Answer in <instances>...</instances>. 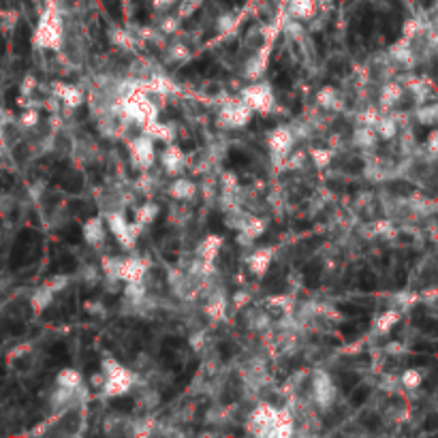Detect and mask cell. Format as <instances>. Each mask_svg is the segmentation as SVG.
Here are the masks:
<instances>
[{
    "label": "cell",
    "mask_w": 438,
    "mask_h": 438,
    "mask_svg": "<svg viewBox=\"0 0 438 438\" xmlns=\"http://www.w3.org/2000/svg\"><path fill=\"white\" fill-rule=\"evenodd\" d=\"M142 90H144V93H148V95L169 97V95H175V93H178V85H175L169 77L154 75V77H150V79L142 85Z\"/></svg>",
    "instance_id": "cell-16"
},
{
    "label": "cell",
    "mask_w": 438,
    "mask_h": 438,
    "mask_svg": "<svg viewBox=\"0 0 438 438\" xmlns=\"http://www.w3.org/2000/svg\"><path fill=\"white\" fill-rule=\"evenodd\" d=\"M248 301H250V293H246V291H238L233 295V306H235V308H244Z\"/></svg>",
    "instance_id": "cell-57"
},
{
    "label": "cell",
    "mask_w": 438,
    "mask_h": 438,
    "mask_svg": "<svg viewBox=\"0 0 438 438\" xmlns=\"http://www.w3.org/2000/svg\"><path fill=\"white\" fill-rule=\"evenodd\" d=\"M34 85H36V79L34 77H26L24 83H22V95H26V93L30 95L34 90Z\"/></svg>",
    "instance_id": "cell-59"
},
{
    "label": "cell",
    "mask_w": 438,
    "mask_h": 438,
    "mask_svg": "<svg viewBox=\"0 0 438 438\" xmlns=\"http://www.w3.org/2000/svg\"><path fill=\"white\" fill-rule=\"evenodd\" d=\"M130 150V158H133V163L142 169H150L156 160V150H154V142L146 135L142 137H135L133 142H130L128 146Z\"/></svg>",
    "instance_id": "cell-9"
},
{
    "label": "cell",
    "mask_w": 438,
    "mask_h": 438,
    "mask_svg": "<svg viewBox=\"0 0 438 438\" xmlns=\"http://www.w3.org/2000/svg\"><path fill=\"white\" fill-rule=\"evenodd\" d=\"M223 244H225L223 235H218V233L205 235V238L201 240L199 248H197L199 259H201V261H212V263H214L216 256H218V252H221V248H223Z\"/></svg>",
    "instance_id": "cell-19"
},
{
    "label": "cell",
    "mask_w": 438,
    "mask_h": 438,
    "mask_svg": "<svg viewBox=\"0 0 438 438\" xmlns=\"http://www.w3.org/2000/svg\"><path fill=\"white\" fill-rule=\"evenodd\" d=\"M270 50H272V43H268V41H266V48H263V50H261V52H259L252 60H248L246 71H244L246 79L254 81V79H261V77H263V73H266V69H268Z\"/></svg>",
    "instance_id": "cell-15"
},
{
    "label": "cell",
    "mask_w": 438,
    "mask_h": 438,
    "mask_svg": "<svg viewBox=\"0 0 438 438\" xmlns=\"http://www.w3.org/2000/svg\"><path fill=\"white\" fill-rule=\"evenodd\" d=\"M103 221H105L107 229L114 233V238L120 242L122 248H126V250L135 248V244H137V240L142 235V229H144L137 221L128 223L122 212H107Z\"/></svg>",
    "instance_id": "cell-4"
},
{
    "label": "cell",
    "mask_w": 438,
    "mask_h": 438,
    "mask_svg": "<svg viewBox=\"0 0 438 438\" xmlns=\"http://www.w3.org/2000/svg\"><path fill=\"white\" fill-rule=\"evenodd\" d=\"M400 317H402V313H400L398 308H389V310L381 313V315L374 319V331H376L378 336H387L393 327H396V325L400 323Z\"/></svg>",
    "instance_id": "cell-23"
},
{
    "label": "cell",
    "mask_w": 438,
    "mask_h": 438,
    "mask_svg": "<svg viewBox=\"0 0 438 438\" xmlns=\"http://www.w3.org/2000/svg\"><path fill=\"white\" fill-rule=\"evenodd\" d=\"M400 383H402L406 389H417V387L423 383V372H421V370H417V368L404 370V374L400 376Z\"/></svg>",
    "instance_id": "cell-34"
},
{
    "label": "cell",
    "mask_w": 438,
    "mask_h": 438,
    "mask_svg": "<svg viewBox=\"0 0 438 438\" xmlns=\"http://www.w3.org/2000/svg\"><path fill=\"white\" fill-rule=\"evenodd\" d=\"M313 393H315V402L321 406V409H329L334 402H336V387L331 383V376L323 370H317L315 372V378H313Z\"/></svg>",
    "instance_id": "cell-8"
},
{
    "label": "cell",
    "mask_w": 438,
    "mask_h": 438,
    "mask_svg": "<svg viewBox=\"0 0 438 438\" xmlns=\"http://www.w3.org/2000/svg\"><path fill=\"white\" fill-rule=\"evenodd\" d=\"M0 22H3L5 30H13L15 24H18V11H5L3 18H0Z\"/></svg>",
    "instance_id": "cell-52"
},
{
    "label": "cell",
    "mask_w": 438,
    "mask_h": 438,
    "mask_svg": "<svg viewBox=\"0 0 438 438\" xmlns=\"http://www.w3.org/2000/svg\"><path fill=\"white\" fill-rule=\"evenodd\" d=\"M56 385L75 391L77 387H81V372H77L75 368H64L56 374Z\"/></svg>",
    "instance_id": "cell-29"
},
{
    "label": "cell",
    "mask_w": 438,
    "mask_h": 438,
    "mask_svg": "<svg viewBox=\"0 0 438 438\" xmlns=\"http://www.w3.org/2000/svg\"><path fill=\"white\" fill-rule=\"evenodd\" d=\"M276 413L278 409H274L272 404H259L250 413V432L256 436H268L270 427L276 423Z\"/></svg>",
    "instance_id": "cell-11"
},
{
    "label": "cell",
    "mask_w": 438,
    "mask_h": 438,
    "mask_svg": "<svg viewBox=\"0 0 438 438\" xmlns=\"http://www.w3.org/2000/svg\"><path fill=\"white\" fill-rule=\"evenodd\" d=\"M378 118H381V114H378V109H374V107H370V109H366L364 114H362V122H364V126H376V122H378Z\"/></svg>",
    "instance_id": "cell-49"
},
{
    "label": "cell",
    "mask_w": 438,
    "mask_h": 438,
    "mask_svg": "<svg viewBox=\"0 0 438 438\" xmlns=\"http://www.w3.org/2000/svg\"><path fill=\"white\" fill-rule=\"evenodd\" d=\"M81 235L85 240L88 246H93V248H101L105 244V221H103V216H93V218H88V221L83 223L81 227Z\"/></svg>",
    "instance_id": "cell-12"
},
{
    "label": "cell",
    "mask_w": 438,
    "mask_h": 438,
    "mask_svg": "<svg viewBox=\"0 0 438 438\" xmlns=\"http://www.w3.org/2000/svg\"><path fill=\"white\" fill-rule=\"evenodd\" d=\"M250 118H252V109H248L242 101H235L221 109V114H218V124L225 128H242L250 122Z\"/></svg>",
    "instance_id": "cell-7"
},
{
    "label": "cell",
    "mask_w": 438,
    "mask_h": 438,
    "mask_svg": "<svg viewBox=\"0 0 438 438\" xmlns=\"http://www.w3.org/2000/svg\"><path fill=\"white\" fill-rule=\"evenodd\" d=\"M268 436H272V438H291L293 436V421H289V423H274L270 427Z\"/></svg>",
    "instance_id": "cell-42"
},
{
    "label": "cell",
    "mask_w": 438,
    "mask_h": 438,
    "mask_svg": "<svg viewBox=\"0 0 438 438\" xmlns=\"http://www.w3.org/2000/svg\"><path fill=\"white\" fill-rule=\"evenodd\" d=\"M402 95H404V90H402V85L398 81H387L383 85V90H381V107L383 109L393 107L396 103H400Z\"/></svg>",
    "instance_id": "cell-24"
},
{
    "label": "cell",
    "mask_w": 438,
    "mask_h": 438,
    "mask_svg": "<svg viewBox=\"0 0 438 438\" xmlns=\"http://www.w3.org/2000/svg\"><path fill=\"white\" fill-rule=\"evenodd\" d=\"M69 282H71V276H67V274H56V276H52V278L46 280V287H50L54 293H60V291H64V289L69 287Z\"/></svg>",
    "instance_id": "cell-41"
},
{
    "label": "cell",
    "mask_w": 438,
    "mask_h": 438,
    "mask_svg": "<svg viewBox=\"0 0 438 438\" xmlns=\"http://www.w3.org/2000/svg\"><path fill=\"white\" fill-rule=\"evenodd\" d=\"M169 195L173 197V199H180V201H186V199H193L195 195H197V186H195V182H191V180H175L171 186H169Z\"/></svg>",
    "instance_id": "cell-25"
},
{
    "label": "cell",
    "mask_w": 438,
    "mask_h": 438,
    "mask_svg": "<svg viewBox=\"0 0 438 438\" xmlns=\"http://www.w3.org/2000/svg\"><path fill=\"white\" fill-rule=\"evenodd\" d=\"M24 350H30V344H22V346H18V348H13V353L9 355V357H22L24 355Z\"/></svg>",
    "instance_id": "cell-63"
},
{
    "label": "cell",
    "mask_w": 438,
    "mask_h": 438,
    "mask_svg": "<svg viewBox=\"0 0 438 438\" xmlns=\"http://www.w3.org/2000/svg\"><path fill=\"white\" fill-rule=\"evenodd\" d=\"M374 130H376V135L381 139H393L398 135V122H396V118H393V116H381L376 126H374Z\"/></svg>",
    "instance_id": "cell-27"
},
{
    "label": "cell",
    "mask_w": 438,
    "mask_h": 438,
    "mask_svg": "<svg viewBox=\"0 0 438 438\" xmlns=\"http://www.w3.org/2000/svg\"><path fill=\"white\" fill-rule=\"evenodd\" d=\"M32 46L36 50H54V52L62 48V22L54 5H50L43 11L32 34Z\"/></svg>",
    "instance_id": "cell-1"
},
{
    "label": "cell",
    "mask_w": 438,
    "mask_h": 438,
    "mask_svg": "<svg viewBox=\"0 0 438 438\" xmlns=\"http://www.w3.org/2000/svg\"><path fill=\"white\" fill-rule=\"evenodd\" d=\"M389 233H393L389 221H378V223H374V235H389Z\"/></svg>",
    "instance_id": "cell-55"
},
{
    "label": "cell",
    "mask_w": 438,
    "mask_h": 438,
    "mask_svg": "<svg viewBox=\"0 0 438 438\" xmlns=\"http://www.w3.org/2000/svg\"><path fill=\"white\" fill-rule=\"evenodd\" d=\"M389 54H391L393 58H396L398 62H402V64L406 62V64H409V62L413 60L411 46H409V39H404V36H402L398 43H393V48L389 50Z\"/></svg>",
    "instance_id": "cell-32"
},
{
    "label": "cell",
    "mask_w": 438,
    "mask_h": 438,
    "mask_svg": "<svg viewBox=\"0 0 438 438\" xmlns=\"http://www.w3.org/2000/svg\"><path fill=\"white\" fill-rule=\"evenodd\" d=\"M180 22H182V20H180L178 15H167V18L160 22V26H158V28H160V32H163V34H173L175 30L180 28Z\"/></svg>",
    "instance_id": "cell-43"
},
{
    "label": "cell",
    "mask_w": 438,
    "mask_h": 438,
    "mask_svg": "<svg viewBox=\"0 0 438 438\" xmlns=\"http://www.w3.org/2000/svg\"><path fill=\"white\" fill-rule=\"evenodd\" d=\"M201 5H203V0H182L175 15H178L180 20H189L191 15H195V11H199Z\"/></svg>",
    "instance_id": "cell-37"
},
{
    "label": "cell",
    "mask_w": 438,
    "mask_h": 438,
    "mask_svg": "<svg viewBox=\"0 0 438 438\" xmlns=\"http://www.w3.org/2000/svg\"><path fill=\"white\" fill-rule=\"evenodd\" d=\"M289 13L297 22H310L317 15V0H289Z\"/></svg>",
    "instance_id": "cell-18"
},
{
    "label": "cell",
    "mask_w": 438,
    "mask_h": 438,
    "mask_svg": "<svg viewBox=\"0 0 438 438\" xmlns=\"http://www.w3.org/2000/svg\"><path fill=\"white\" fill-rule=\"evenodd\" d=\"M148 272V261L139 256H124L120 259L118 280L120 282H142Z\"/></svg>",
    "instance_id": "cell-10"
},
{
    "label": "cell",
    "mask_w": 438,
    "mask_h": 438,
    "mask_svg": "<svg viewBox=\"0 0 438 438\" xmlns=\"http://www.w3.org/2000/svg\"><path fill=\"white\" fill-rule=\"evenodd\" d=\"M362 346H364V344H362V340H360V342H355V344H348V346L342 350V353H344V355H357L360 350H362Z\"/></svg>",
    "instance_id": "cell-61"
},
{
    "label": "cell",
    "mask_w": 438,
    "mask_h": 438,
    "mask_svg": "<svg viewBox=\"0 0 438 438\" xmlns=\"http://www.w3.org/2000/svg\"><path fill=\"white\" fill-rule=\"evenodd\" d=\"M396 299H398V306H400V308H404V310H409V308H413V306L419 303V295L417 293H398Z\"/></svg>",
    "instance_id": "cell-45"
},
{
    "label": "cell",
    "mask_w": 438,
    "mask_h": 438,
    "mask_svg": "<svg viewBox=\"0 0 438 438\" xmlns=\"http://www.w3.org/2000/svg\"><path fill=\"white\" fill-rule=\"evenodd\" d=\"M111 41L116 43L118 48H122V50H133L135 48L133 34H130L128 30H124V28H114L111 30Z\"/></svg>",
    "instance_id": "cell-33"
},
{
    "label": "cell",
    "mask_w": 438,
    "mask_h": 438,
    "mask_svg": "<svg viewBox=\"0 0 438 438\" xmlns=\"http://www.w3.org/2000/svg\"><path fill=\"white\" fill-rule=\"evenodd\" d=\"M303 160H306V154L303 152H289L287 156H285V163H282V169H299L301 165H303Z\"/></svg>",
    "instance_id": "cell-44"
},
{
    "label": "cell",
    "mask_w": 438,
    "mask_h": 438,
    "mask_svg": "<svg viewBox=\"0 0 438 438\" xmlns=\"http://www.w3.org/2000/svg\"><path fill=\"white\" fill-rule=\"evenodd\" d=\"M221 180H223V189H225L227 193H231V191L238 189V175H235L233 171H225Z\"/></svg>",
    "instance_id": "cell-48"
},
{
    "label": "cell",
    "mask_w": 438,
    "mask_h": 438,
    "mask_svg": "<svg viewBox=\"0 0 438 438\" xmlns=\"http://www.w3.org/2000/svg\"><path fill=\"white\" fill-rule=\"evenodd\" d=\"M266 229H268V221H266V218H259V216L248 218V221L244 223V227H242L240 242L250 244L252 240H256V238H261L263 233H266Z\"/></svg>",
    "instance_id": "cell-22"
},
{
    "label": "cell",
    "mask_w": 438,
    "mask_h": 438,
    "mask_svg": "<svg viewBox=\"0 0 438 438\" xmlns=\"http://www.w3.org/2000/svg\"><path fill=\"white\" fill-rule=\"evenodd\" d=\"M103 383H105V374H103V372H99V374H93V376H90V387L101 389V387H103Z\"/></svg>",
    "instance_id": "cell-62"
},
{
    "label": "cell",
    "mask_w": 438,
    "mask_h": 438,
    "mask_svg": "<svg viewBox=\"0 0 438 438\" xmlns=\"http://www.w3.org/2000/svg\"><path fill=\"white\" fill-rule=\"evenodd\" d=\"M310 158H313V163H315L319 169H323V167H327V165L331 163L334 152L327 150V148H313V150H310Z\"/></svg>",
    "instance_id": "cell-36"
},
{
    "label": "cell",
    "mask_w": 438,
    "mask_h": 438,
    "mask_svg": "<svg viewBox=\"0 0 438 438\" xmlns=\"http://www.w3.org/2000/svg\"><path fill=\"white\" fill-rule=\"evenodd\" d=\"M169 58L173 62H186L191 58V50L186 46H182V43H175V46L169 48Z\"/></svg>",
    "instance_id": "cell-39"
},
{
    "label": "cell",
    "mask_w": 438,
    "mask_h": 438,
    "mask_svg": "<svg viewBox=\"0 0 438 438\" xmlns=\"http://www.w3.org/2000/svg\"><path fill=\"white\" fill-rule=\"evenodd\" d=\"M101 372L105 374V383L101 387V391L105 393L107 398H120L124 393L130 391L135 383V374L130 372L128 368H124L118 360H103V366H101Z\"/></svg>",
    "instance_id": "cell-2"
},
{
    "label": "cell",
    "mask_w": 438,
    "mask_h": 438,
    "mask_svg": "<svg viewBox=\"0 0 438 438\" xmlns=\"http://www.w3.org/2000/svg\"><path fill=\"white\" fill-rule=\"evenodd\" d=\"M216 26H218V30H221L223 34H229V32H233V30H235V26H238V18H235L233 13H223L221 18H218Z\"/></svg>",
    "instance_id": "cell-40"
},
{
    "label": "cell",
    "mask_w": 438,
    "mask_h": 438,
    "mask_svg": "<svg viewBox=\"0 0 438 438\" xmlns=\"http://www.w3.org/2000/svg\"><path fill=\"white\" fill-rule=\"evenodd\" d=\"M436 118H438V105H423L419 111H417V120L421 122V124H425V126H432L434 122H436Z\"/></svg>",
    "instance_id": "cell-38"
},
{
    "label": "cell",
    "mask_w": 438,
    "mask_h": 438,
    "mask_svg": "<svg viewBox=\"0 0 438 438\" xmlns=\"http://www.w3.org/2000/svg\"><path fill=\"white\" fill-rule=\"evenodd\" d=\"M436 150H438V130H430V135H427V152L432 156H436Z\"/></svg>",
    "instance_id": "cell-56"
},
{
    "label": "cell",
    "mask_w": 438,
    "mask_h": 438,
    "mask_svg": "<svg viewBox=\"0 0 438 438\" xmlns=\"http://www.w3.org/2000/svg\"><path fill=\"white\" fill-rule=\"evenodd\" d=\"M385 353L387 355H393V357H398V355H404L406 353V346L402 342H389L385 346Z\"/></svg>",
    "instance_id": "cell-51"
},
{
    "label": "cell",
    "mask_w": 438,
    "mask_h": 438,
    "mask_svg": "<svg viewBox=\"0 0 438 438\" xmlns=\"http://www.w3.org/2000/svg\"><path fill=\"white\" fill-rule=\"evenodd\" d=\"M272 259H274V248H256L252 250L248 256H246V266H248V272L254 274V276H266L270 266H272Z\"/></svg>",
    "instance_id": "cell-13"
},
{
    "label": "cell",
    "mask_w": 438,
    "mask_h": 438,
    "mask_svg": "<svg viewBox=\"0 0 438 438\" xmlns=\"http://www.w3.org/2000/svg\"><path fill=\"white\" fill-rule=\"evenodd\" d=\"M52 90H54V93H56V97L62 101V105H64V107H69V109L79 107V105H81V101H83L81 90H79V88H75V85H71V83L54 81V83H52Z\"/></svg>",
    "instance_id": "cell-14"
},
{
    "label": "cell",
    "mask_w": 438,
    "mask_h": 438,
    "mask_svg": "<svg viewBox=\"0 0 438 438\" xmlns=\"http://www.w3.org/2000/svg\"><path fill=\"white\" fill-rule=\"evenodd\" d=\"M158 212H160L158 203H154V201H146V203H144V205L135 212V221H137L142 227H148V225H152V223L156 221Z\"/></svg>",
    "instance_id": "cell-28"
},
{
    "label": "cell",
    "mask_w": 438,
    "mask_h": 438,
    "mask_svg": "<svg viewBox=\"0 0 438 438\" xmlns=\"http://www.w3.org/2000/svg\"><path fill=\"white\" fill-rule=\"evenodd\" d=\"M289 303H291V297H287V295H274L268 299V306H272V308H285V306H289Z\"/></svg>",
    "instance_id": "cell-53"
},
{
    "label": "cell",
    "mask_w": 438,
    "mask_h": 438,
    "mask_svg": "<svg viewBox=\"0 0 438 438\" xmlns=\"http://www.w3.org/2000/svg\"><path fill=\"white\" fill-rule=\"evenodd\" d=\"M54 297H56V293H54L50 287L41 285V287L32 293V297H30V308H32V313H36V315L46 313V310L50 308V306H52Z\"/></svg>",
    "instance_id": "cell-21"
},
{
    "label": "cell",
    "mask_w": 438,
    "mask_h": 438,
    "mask_svg": "<svg viewBox=\"0 0 438 438\" xmlns=\"http://www.w3.org/2000/svg\"><path fill=\"white\" fill-rule=\"evenodd\" d=\"M142 128H144V135H146V137H150L152 142H167V144H171V142H173V137H175V133L171 130V126H169V124L158 122V118H156V120H148V122H144V124H142Z\"/></svg>",
    "instance_id": "cell-17"
},
{
    "label": "cell",
    "mask_w": 438,
    "mask_h": 438,
    "mask_svg": "<svg viewBox=\"0 0 438 438\" xmlns=\"http://www.w3.org/2000/svg\"><path fill=\"white\" fill-rule=\"evenodd\" d=\"M419 30H421V24H419V20H415V18H411V20H406V22L402 24V36L409 39V41H411Z\"/></svg>",
    "instance_id": "cell-46"
},
{
    "label": "cell",
    "mask_w": 438,
    "mask_h": 438,
    "mask_svg": "<svg viewBox=\"0 0 438 438\" xmlns=\"http://www.w3.org/2000/svg\"><path fill=\"white\" fill-rule=\"evenodd\" d=\"M240 101L248 109L259 111V114H270L274 109V103H276L272 85L266 83V81H250L246 88H242Z\"/></svg>",
    "instance_id": "cell-5"
},
{
    "label": "cell",
    "mask_w": 438,
    "mask_h": 438,
    "mask_svg": "<svg viewBox=\"0 0 438 438\" xmlns=\"http://www.w3.org/2000/svg\"><path fill=\"white\" fill-rule=\"evenodd\" d=\"M120 107H122L124 118L133 120V122H137V124H144V122H148V120H156V118H158L156 105L152 103V99H150L148 93H144V90H137V93L126 95V97L120 101Z\"/></svg>",
    "instance_id": "cell-3"
},
{
    "label": "cell",
    "mask_w": 438,
    "mask_h": 438,
    "mask_svg": "<svg viewBox=\"0 0 438 438\" xmlns=\"http://www.w3.org/2000/svg\"><path fill=\"white\" fill-rule=\"evenodd\" d=\"M160 163H163L167 173H178L184 167V152L178 146L169 144L160 154Z\"/></svg>",
    "instance_id": "cell-20"
},
{
    "label": "cell",
    "mask_w": 438,
    "mask_h": 438,
    "mask_svg": "<svg viewBox=\"0 0 438 438\" xmlns=\"http://www.w3.org/2000/svg\"><path fill=\"white\" fill-rule=\"evenodd\" d=\"M103 272L109 282H118V268H120V259L118 256H105L103 259Z\"/></svg>",
    "instance_id": "cell-35"
},
{
    "label": "cell",
    "mask_w": 438,
    "mask_h": 438,
    "mask_svg": "<svg viewBox=\"0 0 438 438\" xmlns=\"http://www.w3.org/2000/svg\"><path fill=\"white\" fill-rule=\"evenodd\" d=\"M338 103V90L334 85H323L321 90L317 93V105L323 109H334Z\"/></svg>",
    "instance_id": "cell-31"
},
{
    "label": "cell",
    "mask_w": 438,
    "mask_h": 438,
    "mask_svg": "<svg viewBox=\"0 0 438 438\" xmlns=\"http://www.w3.org/2000/svg\"><path fill=\"white\" fill-rule=\"evenodd\" d=\"M409 88L415 93L417 99H425V95H427V83H425V79H413L409 83Z\"/></svg>",
    "instance_id": "cell-47"
},
{
    "label": "cell",
    "mask_w": 438,
    "mask_h": 438,
    "mask_svg": "<svg viewBox=\"0 0 438 438\" xmlns=\"http://www.w3.org/2000/svg\"><path fill=\"white\" fill-rule=\"evenodd\" d=\"M203 344H205V336L203 334H193L191 336V348L193 350H197V353H199V350L203 348Z\"/></svg>",
    "instance_id": "cell-58"
},
{
    "label": "cell",
    "mask_w": 438,
    "mask_h": 438,
    "mask_svg": "<svg viewBox=\"0 0 438 438\" xmlns=\"http://www.w3.org/2000/svg\"><path fill=\"white\" fill-rule=\"evenodd\" d=\"M175 3H178V0H150L152 9H156V11H167V9L175 7Z\"/></svg>",
    "instance_id": "cell-54"
},
{
    "label": "cell",
    "mask_w": 438,
    "mask_h": 438,
    "mask_svg": "<svg viewBox=\"0 0 438 438\" xmlns=\"http://www.w3.org/2000/svg\"><path fill=\"white\" fill-rule=\"evenodd\" d=\"M205 315L212 321H223L227 317V299H225V295H221V293L214 295L207 301V306H205Z\"/></svg>",
    "instance_id": "cell-26"
},
{
    "label": "cell",
    "mask_w": 438,
    "mask_h": 438,
    "mask_svg": "<svg viewBox=\"0 0 438 438\" xmlns=\"http://www.w3.org/2000/svg\"><path fill=\"white\" fill-rule=\"evenodd\" d=\"M20 122H22V126L32 128V126H36V124H39V114H36L34 109H28V111H24V114H22Z\"/></svg>",
    "instance_id": "cell-50"
},
{
    "label": "cell",
    "mask_w": 438,
    "mask_h": 438,
    "mask_svg": "<svg viewBox=\"0 0 438 438\" xmlns=\"http://www.w3.org/2000/svg\"><path fill=\"white\" fill-rule=\"evenodd\" d=\"M376 137L378 135H376V130L372 126H362V128H357L353 133V144L357 148H370V146H374Z\"/></svg>",
    "instance_id": "cell-30"
},
{
    "label": "cell",
    "mask_w": 438,
    "mask_h": 438,
    "mask_svg": "<svg viewBox=\"0 0 438 438\" xmlns=\"http://www.w3.org/2000/svg\"><path fill=\"white\" fill-rule=\"evenodd\" d=\"M434 299H436V289L434 287L419 295V301H425V303H434Z\"/></svg>",
    "instance_id": "cell-60"
},
{
    "label": "cell",
    "mask_w": 438,
    "mask_h": 438,
    "mask_svg": "<svg viewBox=\"0 0 438 438\" xmlns=\"http://www.w3.org/2000/svg\"><path fill=\"white\" fill-rule=\"evenodd\" d=\"M293 142H295V137L291 133V128H287V126H278V128H274L272 133L268 135V146H270L272 158L278 163V167H282L285 156L293 148Z\"/></svg>",
    "instance_id": "cell-6"
}]
</instances>
